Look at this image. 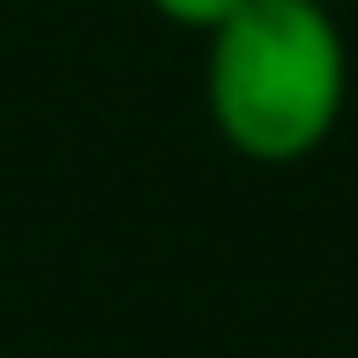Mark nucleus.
<instances>
[{
  "instance_id": "obj_3",
  "label": "nucleus",
  "mask_w": 358,
  "mask_h": 358,
  "mask_svg": "<svg viewBox=\"0 0 358 358\" xmlns=\"http://www.w3.org/2000/svg\"><path fill=\"white\" fill-rule=\"evenodd\" d=\"M319 7H345V0H319Z\"/></svg>"
},
{
  "instance_id": "obj_2",
  "label": "nucleus",
  "mask_w": 358,
  "mask_h": 358,
  "mask_svg": "<svg viewBox=\"0 0 358 358\" xmlns=\"http://www.w3.org/2000/svg\"><path fill=\"white\" fill-rule=\"evenodd\" d=\"M146 7H153L159 20L186 27V34H213V27L226 20L232 7H245V0H146Z\"/></svg>"
},
{
  "instance_id": "obj_1",
  "label": "nucleus",
  "mask_w": 358,
  "mask_h": 358,
  "mask_svg": "<svg viewBox=\"0 0 358 358\" xmlns=\"http://www.w3.org/2000/svg\"><path fill=\"white\" fill-rule=\"evenodd\" d=\"M352 60L338 7L245 0L206 34V113L232 153L259 166H299L332 140L345 113Z\"/></svg>"
}]
</instances>
